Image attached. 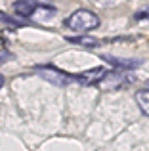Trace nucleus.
<instances>
[{
	"label": "nucleus",
	"mask_w": 149,
	"mask_h": 151,
	"mask_svg": "<svg viewBox=\"0 0 149 151\" xmlns=\"http://www.w3.org/2000/svg\"><path fill=\"white\" fill-rule=\"evenodd\" d=\"M65 27L74 31V33H90L92 29L100 27V17L90 10H77L65 19Z\"/></svg>",
	"instance_id": "obj_1"
},
{
	"label": "nucleus",
	"mask_w": 149,
	"mask_h": 151,
	"mask_svg": "<svg viewBox=\"0 0 149 151\" xmlns=\"http://www.w3.org/2000/svg\"><path fill=\"white\" fill-rule=\"evenodd\" d=\"M37 73H38L40 78L48 81L50 84H54V86H59V88L69 86L71 82H74V77H71L69 73H65V71L57 69V67H54V65H40V67H37Z\"/></svg>",
	"instance_id": "obj_2"
},
{
	"label": "nucleus",
	"mask_w": 149,
	"mask_h": 151,
	"mask_svg": "<svg viewBox=\"0 0 149 151\" xmlns=\"http://www.w3.org/2000/svg\"><path fill=\"white\" fill-rule=\"evenodd\" d=\"M130 82V78L124 75V71H109L107 75H105V78L100 82V88L103 90V92H113V90H120L124 88V86Z\"/></svg>",
	"instance_id": "obj_3"
},
{
	"label": "nucleus",
	"mask_w": 149,
	"mask_h": 151,
	"mask_svg": "<svg viewBox=\"0 0 149 151\" xmlns=\"http://www.w3.org/2000/svg\"><path fill=\"white\" fill-rule=\"evenodd\" d=\"M107 73L109 71L105 69V67H92V69H88V71L73 75V77H74V82H78V84H82V86H97L105 78Z\"/></svg>",
	"instance_id": "obj_4"
},
{
	"label": "nucleus",
	"mask_w": 149,
	"mask_h": 151,
	"mask_svg": "<svg viewBox=\"0 0 149 151\" xmlns=\"http://www.w3.org/2000/svg\"><path fill=\"white\" fill-rule=\"evenodd\" d=\"M14 10H15V14L21 15V17H31V15L38 10V2L37 0H15Z\"/></svg>",
	"instance_id": "obj_5"
},
{
	"label": "nucleus",
	"mask_w": 149,
	"mask_h": 151,
	"mask_svg": "<svg viewBox=\"0 0 149 151\" xmlns=\"http://www.w3.org/2000/svg\"><path fill=\"white\" fill-rule=\"evenodd\" d=\"M103 59L107 63H111L113 67H117L119 71H124V69H136V67L142 65L140 59H122V58H113V55H103Z\"/></svg>",
	"instance_id": "obj_6"
},
{
	"label": "nucleus",
	"mask_w": 149,
	"mask_h": 151,
	"mask_svg": "<svg viewBox=\"0 0 149 151\" xmlns=\"http://www.w3.org/2000/svg\"><path fill=\"white\" fill-rule=\"evenodd\" d=\"M134 98H136V103H138L140 111L145 117H149V90H138Z\"/></svg>",
	"instance_id": "obj_7"
},
{
	"label": "nucleus",
	"mask_w": 149,
	"mask_h": 151,
	"mask_svg": "<svg viewBox=\"0 0 149 151\" xmlns=\"http://www.w3.org/2000/svg\"><path fill=\"white\" fill-rule=\"evenodd\" d=\"M67 40L71 42V44H78V46H88V48H94V46H100V40L94 37H86V35H82V37H67Z\"/></svg>",
	"instance_id": "obj_8"
},
{
	"label": "nucleus",
	"mask_w": 149,
	"mask_h": 151,
	"mask_svg": "<svg viewBox=\"0 0 149 151\" xmlns=\"http://www.w3.org/2000/svg\"><path fill=\"white\" fill-rule=\"evenodd\" d=\"M134 19H136V21H142V19H149V10H142V12H138V14L134 15Z\"/></svg>",
	"instance_id": "obj_9"
},
{
	"label": "nucleus",
	"mask_w": 149,
	"mask_h": 151,
	"mask_svg": "<svg viewBox=\"0 0 149 151\" xmlns=\"http://www.w3.org/2000/svg\"><path fill=\"white\" fill-rule=\"evenodd\" d=\"M2 86H4V77L0 75V90H2Z\"/></svg>",
	"instance_id": "obj_10"
}]
</instances>
